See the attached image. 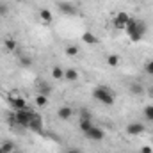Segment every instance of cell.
<instances>
[{
    "mask_svg": "<svg viewBox=\"0 0 153 153\" xmlns=\"http://www.w3.org/2000/svg\"><path fill=\"white\" fill-rule=\"evenodd\" d=\"M146 29H148L146 23L141 22V20H137V18H134V16H130V20L126 22V27H125L130 41H134V43H137V41H141V39L144 38Z\"/></svg>",
    "mask_w": 153,
    "mask_h": 153,
    "instance_id": "6da1fadb",
    "label": "cell"
},
{
    "mask_svg": "<svg viewBox=\"0 0 153 153\" xmlns=\"http://www.w3.org/2000/svg\"><path fill=\"white\" fill-rule=\"evenodd\" d=\"M93 96H94V100H98L100 103H103L107 107L114 105V91L107 85H96L93 91Z\"/></svg>",
    "mask_w": 153,
    "mask_h": 153,
    "instance_id": "7a4b0ae2",
    "label": "cell"
},
{
    "mask_svg": "<svg viewBox=\"0 0 153 153\" xmlns=\"http://www.w3.org/2000/svg\"><path fill=\"white\" fill-rule=\"evenodd\" d=\"M32 116H34V112H30L29 109L16 111V114H14V123H18V125H22V126H27V128H29V125H30V121H32Z\"/></svg>",
    "mask_w": 153,
    "mask_h": 153,
    "instance_id": "3957f363",
    "label": "cell"
},
{
    "mask_svg": "<svg viewBox=\"0 0 153 153\" xmlns=\"http://www.w3.org/2000/svg\"><path fill=\"white\" fill-rule=\"evenodd\" d=\"M85 137L91 139V141H103V139H105V130L100 128V126H94V125H93V126L85 132Z\"/></svg>",
    "mask_w": 153,
    "mask_h": 153,
    "instance_id": "277c9868",
    "label": "cell"
},
{
    "mask_svg": "<svg viewBox=\"0 0 153 153\" xmlns=\"http://www.w3.org/2000/svg\"><path fill=\"white\" fill-rule=\"evenodd\" d=\"M128 20H130V14L125 13V11H119V13L116 14V18H114V27L116 29H125Z\"/></svg>",
    "mask_w": 153,
    "mask_h": 153,
    "instance_id": "5b68a950",
    "label": "cell"
},
{
    "mask_svg": "<svg viewBox=\"0 0 153 153\" xmlns=\"http://www.w3.org/2000/svg\"><path fill=\"white\" fill-rule=\"evenodd\" d=\"M144 132V125L143 123H130V125H126V134L128 135H141Z\"/></svg>",
    "mask_w": 153,
    "mask_h": 153,
    "instance_id": "8992f818",
    "label": "cell"
},
{
    "mask_svg": "<svg viewBox=\"0 0 153 153\" xmlns=\"http://www.w3.org/2000/svg\"><path fill=\"white\" fill-rule=\"evenodd\" d=\"M29 128H30V130H34L36 134H43V119H41V116H39V114L32 116V121H30Z\"/></svg>",
    "mask_w": 153,
    "mask_h": 153,
    "instance_id": "52a82bcc",
    "label": "cell"
},
{
    "mask_svg": "<svg viewBox=\"0 0 153 153\" xmlns=\"http://www.w3.org/2000/svg\"><path fill=\"white\" fill-rule=\"evenodd\" d=\"M59 11H61L62 14H66V16H73V14H76L75 5L70 4V2H61V4H59Z\"/></svg>",
    "mask_w": 153,
    "mask_h": 153,
    "instance_id": "ba28073f",
    "label": "cell"
},
{
    "mask_svg": "<svg viewBox=\"0 0 153 153\" xmlns=\"http://www.w3.org/2000/svg\"><path fill=\"white\" fill-rule=\"evenodd\" d=\"M57 116H59V119L68 121V119H71V116H73V109L68 107V105H62V107L57 111Z\"/></svg>",
    "mask_w": 153,
    "mask_h": 153,
    "instance_id": "9c48e42d",
    "label": "cell"
},
{
    "mask_svg": "<svg viewBox=\"0 0 153 153\" xmlns=\"http://www.w3.org/2000/svg\"><path fill=\"white\" fill-rule=\"evenodd\" d=\"M9 103H11V107H13L14 111H22V109H27V102H25V98H22V96L9 100Z\"/></svg>",
    "mask_w": 153,
    "mask_h": 153,
    "instance_id": "30bf717a",
    "label": "cell"
},
{
    "mask_svg": "<svg viewBox=\"0 0 153 153\" xmlns=\"http://www.w3.org/2000/svg\"><path fill=\"white\" fill-rule=\"evenodd\" d=\"M128 89H130V93H132L134 96H141V94H144V91H146V89H144V85H143V84H139V82H132Z\"/></svg>",
    "mask_w": 153,
    "mask_h": 153,
    "instance_id": "8fae6325",
    "label": "cell"
},
{
    "mask_svg": "<svg viewBox=\"0 0 153 153\" xmlns=\"http://www.w3.org/2000/svg\"><path fill=\"white\" fill-rule=\"evenodd\" d=\"M64 78L68 82H76L78 80V71L73 70V68H68V70H64Z\"/></svg>",
    "mask_w": 153,
    "mask_h": 153,
    "instance_id": "7c38bea8",
    "label": "cell"
},
{
    "mask_svg": "<svg viewBox=\"0 0 153 153\" xmlns=\"http://www.w3.org/2000/svg\"><path fill=\"white\" fill-rule=\"evenodd\" d=\"M82 41H84L85 45H96V43H98V38H96L93 32H89V30H87V32H84V34H82Z\"/></svg>",
    "mask_w": 153,
    "mask_h": 153,
    "instance_id": "4fadbf2b",
    "label": "cell"
},
{
    "mask_svg": "<svg viewBox=\"0 0 153 153\" xmlns=\"http://www.w3.org/2000/svg\"><path fill=\"white\" fill-rule=\"evenodd\" d=\"M105 62H107L111 68H116V66H119V62H121V57H119V55H116V53H111V55H107Z\"/></svg>",
    "mask_w": 153,
    "mask_h": 153,
    "instance_id": "5bb4252c",
    "label": "cell"
},
{
    "mask_svg": "<svg viewBox=\"0 0 153 153\" xmlns=\"http://www.w3.org/2000/svg\"><path fill=\"white\" fill-rule=\"evenodd\" d=\"M39 18H41L43 23H52V20H53L52 13H50L48 9H41V11H39Z\"/></svg>",
    "mask_w": 153,
    "mask_h": 153,
    "instance_id": "9a60e30c",
    "label": "cell"
},
{
    "mask_svg": "<svg viewBox=\"0 0 153 153\" xmlns=\"http://www.w3.org/2000/svg\"><path fill=\"white\" fill-rule=\"evenodd\" d=\"M52 78L62 80V78H64V70H62L61 66H53V68H52Z\"/></svg>",
    "mask_w": 153,
    "mask_h": 153,
    "instance_id": "2e32d148",
    "label": "cell"
},
{
    "mask_svg": "<svg viewBox=\"0 0 153 153\" xmlns=\"http://www.w3.org/2000/svg\"><path fill=\"white\" fill-rule=\"evenodd\" d=\"M4 48H5L7 52H14V50L18 48V43H16L14 39L7 38V39H5V41H4Z\"/></svg>",
    "mask_w": 153,
    "mask_h": 153,
    "instance_id": "e0dca14e",
    "label": "cell"
},
{
    "mask_svg": "<svg viewBox=\"0 0 153 153\" xmlns=\"http://www.w3.org/2000/svg\"><path fill=\"white\" fill-rule=\"evenodd\" d=\"M18 62H20L22 68H29V66L32 64V57H30V55H20Z\"/></svg>",
    "mask_w": 153,
    "mask_h": 153,
    "instance_id": "ac0fdd59",
    "label": "cell"
},
{
    "mask_svg": "<svg viewBox=\"0 0 153 153\" xmlns=\"http://www.w3.org/2000/svg\"><path fill=\"white\" fill-rule=\"evenodd\" d=\"M64 50H66V55H70V57H76L78 52H80V48H78L76 45H68Z\"/></svg>",
    "mask_w": 153,
    "mask_h": 153,
    "instance_id": "d6986e66",
    "label": "cell"
},
{
    "mask_svg": "<svg viewBox=\"0 0 153 153\" xmlns=\"http://www.w3.org/2000/svg\"><path fill=\"white\" fill-rule=\"evenodd\" d=\"M14 152V144L11 141H5L2 146H0V153H13Z\"/></svg>",
    "mask_w": 153,
    "mask_h": 153,
    "instance_id": "ffe728a7",
    "label": "cell"
},
{
    "mask_svg": "<svg viewBox=\"0 0 153 153\" xmlns=\"http://www.w3.org/2000/svg\"><path fill=\"white\" fill-rule=\"evenodd\" d=\"M36 105L41 107V109L46 107V105H48V96H45V94H38V96H36Z\"/></svg>",
    "mask_w": 153,
    "mask_h": 153,
    "instance_id": "44dd1931",
    "label": "cell"
},
{
    "mask_svg": "<svg viewBox=\"0 0 153 153\" xmlns=\"http://www.w3.org/2000/svg\"><path fill=\"white\" fill-rule=\"evenodd\" d=\"M93 126V119H80V130L85 134L89 128Z\"/></svg>",
    "mask_w": 153,
    "mask_h": 153,
    "instance_id": "7402d4cb",
    "label": "cell"
},
{
    "mask_svg": "<svg viewBox=\"0 0 153 153\" xmlns=\"http://www.w3.org/2000/svg\"><path fill=\"white\" fill-rule=\"evenodd\" d=\"M78 119H93V116H91V112H89L85 107H82V109L78 111Z\"/></svg>",
    "mask_w": 153,
    "mask_h": 153,
    "instance_id": "603a6c76",
    "label": "cell"
},
{
    "mask_svg": "<svg viewBox=\"0 0 153 153\" xmlns=\"http://www.w3.org/2000/svg\"><path fill=\"white\" fill-rule=\"evenodd\" d=\"M50 93H52V87H50V85H46V84H41V85H39V94L50 96Z\"/></svg>",
    "mask_w": 153,
    "mask_h": 153,
    "instance_id": "cb8c5ba5",
    "label": "cell"
},
{
    "mask_svg": "<svg viewBox=\"0 0 153 153\" xmlns=\"http://www.w3.org/2000/svg\"><path fill=\"white\" fill-rule=\"evenodd\" d=\"M144 71H146L148 75H153V59L146 61V64H144Z\"/></svg>",
    "mask_w": 153,
    "mask_h": 153,
    "instance_id": "d4e9b609",
    "label": "cell"
},
{
    "mask_svg": "<svg viewBox=\"0 0 153 153\" xmlns=\"http://www.w3.org/2000/svg\"><path fill=\"white\" fill-rule=\"evenodd\" d=\"M144 114L148 116V119H152V121H153V105H150V107H146V109H144Z\"/></svg>",
    "mask_w": 153,
    "mask_h": 153,
    "instance_id": "484cf974",
    "label": "cell"
},
{
    "mask_svg": "<svg viewBox=\"0 0 153 153\" xmlns=\"http://www.w3.org/2000/svg\"><path fill=\"white\" fill-rule=\"evenodd\" d=\"M9 13V9H7V5L5 4H0V16H5Z\"/></svg>",
    "mask_w": 153,
    "mask_h": 153,
    "instance_id": "4316f807",
    "label": "cell"
},
{
    "mask_svg": "<svg viewBox=\"0 0 153 153\" xmlns=\"http://www.w3.org/2000/svg\"><path fill=\"white\" fill-rule=\"evenodd\" d=\"M141 153H153V148L152 146H143L141 148Z\"/></svg>",
    "mask_w": 153,
    "mask_h": 153,
    "instance_id": "83f0119b",
    "label": "cell"
},
{
    "mask_svg": "<svg viewBox=\"0 0 153 153\" xmlns=\"http://www.w3.org/2000/svg\"><path fill=\"white\" fill-rule=\"evenodd\" d=\"M66 153H82V152H80L78 148H71V150H68Z\"/></svg>",
    "mask_w": 153,
    "mask_h": 153,
    "instance_id": "f1b7e54d",
    "label": "cell"
},
{
    "mask_svg": "<svg viewBox=\"0 0 153 153\" xmlns=\"http://www.w3.org/2000/svg\"><path fill=\"white\" fill-rule=\"evenodd\" d=\"M148 94H150V96H153V85H150V87H148Z\"/></svg>",
    "mask_w": 153,
    "mask_h": 153,
    "instance_id": "f546056e",
    "label": "cell"
},
{
    "mask_svg": "<svg viewBox=\"0 0 153 153\" xmlns=\"http://www.w3.org/2000/svg\"><path fill=\"white\" fill-rule=\"evenodd\" d=\"M13 153H20V152H13Z\"/></svg>",
    "mask_w": 153,
    "mask_h": 153,
    "instance_id": "4dcf8cb0",
    "label": "cell"
}]
</instances>
